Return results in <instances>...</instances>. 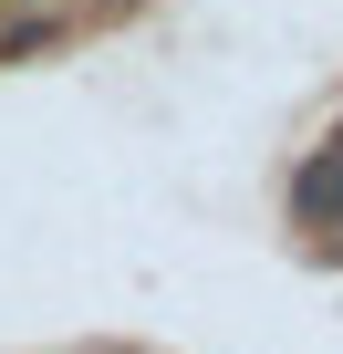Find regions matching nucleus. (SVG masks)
I'll return each mask as SVG.
<instances>
[{
  "instance_id": "f257e3e1",
  "label": "nucleus",
  "mask_w": 343,
  "mask_h": 354,
  "mask_svg": "<svg viewBox=\"0 0 343 354\" xmlns=\"http://www.w3.org/2000/svg\"><path fill=\"white\" fill-rule=\"evenodd\" d=\"M291 219H302V230H343V136L291 177Z\"/></svg>"
}]
</instances>
